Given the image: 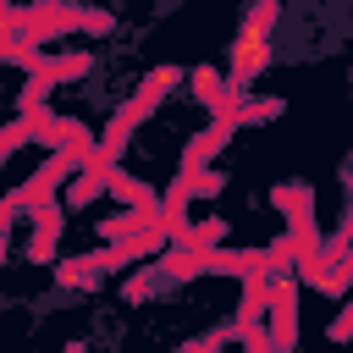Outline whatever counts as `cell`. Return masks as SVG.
<instances>
[{
  "label": "cell",
  "instance_id": "5b68a950",
  "mask_svg": "<svg viewBox=\"0 0 353 353\" xmlns=\"http://www.w3.org/2000/svg\"><path fill=\"white\" fill-rule=\"evenodd\" d=\"M232 132H237V121H232V116L210 121V127H204V132L188 143V154H182V176H188V171H199V165H210V160L226 149V138H232Z\"/></svg>",
  "mask_w": 353,
  "mask_h": 353
},
{
  "label": "cell",
  "instance_id": "277c9868",
  "mask_svg": "<svg viewBox=\"0 0 353 353\" xmlns=\"http://www.w3.org/2000/svg\"><path fill=\"white\" fill-rule=\"evenodd\" d=\"M270 314H276V331H270V347H292L298 342V287L292 281H276L270 276Z\"/></svg>",
  "mask_w": 353,
  "mask_h": 353
},
{
  "label": "cell",
  "instance_id": "30bf717a",
  "mask_svg": "<svg viewBox=\"0 0 353 353\" xmlns=\"http://www.w3.org/2000/svg\"><path fill=\"white\" fill-rule=\"evenodd\" d=\"M221 171H210V165H199V171H188V188H193V199H215L221 193Z\"/></svg>",
  "mask_w": 353,
  "mask_h": 353
},
{
  "label": "cell",
  "instance_id": "4fadbf2b",
  "mask_svg": "<svg viewBox=\"0 0 353 353\" xmlns=\"http://www.w3.org/2000/svg\"><path fill=\"white\" fill-rule=\"evenodd\" d=\"M347 336H353V303H347V309L331 320V342H347Z\"/></svg>",
  "mask_w": 353,
  "mask_h": 353
},
{
  "label": "cell",
  "instance_id": "7c38bea8",
  "mask_svg": "<svg viewBox=\"0 0 353 353\" xmlns=\"http://www.w3.org/2000/svg\"><path fill=\"white\" fill-rule=\"evenodd\" d=\"M44 94H50V83H44V77H28V88H22V110L44 105Z\"/></svg>",
  "mask_w": 353,
  "mask_h": 353
},
{
  "label": "cell",
  "instance_id": "5bb4252c",
  "mask_svg": "<svg viewBox=\"0 0 353 353\" xmlns=\"http://www.w3.org/2000/svg\"><path fill=\"white\" fill-rule=\"evenodd\" d=\"M121 298H127V303H143V298H149V276H132V281L121 287Z\"/></svg>",
  "mask_w": 353,
  "mask_h": 353
},
{
  "label": "cell",
  "instance_id": "9c48e42d",
  "mask_svg": "<svg viewBox=\"0 0 353 353\" xmlns=\"http://www.w3.org/2000/svg\"><path fill=\"white\" fill-rule=\"evenodd\" d=\"M28 138H33V132H28V116H17L11 127H0V165H6V160H11V154L28 143Z\"/></svg>",
  "mask_w": 353,
  "mask_h": 353
},
{
  "label": "cell",
  "instance_id": "8992f818",
  "mask_svg": "<svg viewBox=\"0 0 353 353\" xmlns=\"http://www.w3.org/2000/svg\"><path fill=\"white\" fill-rule=\"evenodd\" d=\"M88 66H94V55H88V50H72V55H39V61H33L28 72H33V77H44V83L55 88V83L88 77Z\"/></svg>",
  "mask_w": 353,
  "mask_h": 353
},
{
  "label": "cell",
  "instance_id": "6da1fadb",
  "mask_svg": "<svg viewBox=\"0 0 353 353\" xmlns=\"http://www.w3.org/2000/svg\"><path fill=\"white\" fill-rule=\"evenodd\" d=\"M276 17L281 6L276 0H254L243 28H237V44H232V77L237 83H254L265 66H270V33H276Z\"/></svg>",
  "mask_w": 353,
  "mask_h": 353
},
{
  "label": "cell",
  "instance_id": "3957f363",
  "mask_svg": "<svg viewBox=\"0 0 353 353\" xmlns=\"http://www.w3.org/2000/svg\"><path fill=\"white\" fill-rule=\"evenodd\" d=\"M77 160H83L77 149H55V154H50V160H44V165H39V171H33V176L17 188V193H22V204H39V199L61 193V188H66V176L77 171Z\"/></svg>",
  "mask_w": 353,
  "mask_h": 353
},
{
  "label": "cell",
  "instance_id": "7a4b0ae2",
  "mask_svg": "<svg viewBox=\"0 0 353 353\" xmlns=\"http://www.w3.org/2000/svg\"><path fill=\"white\" fill-rule=\"evenodd\" d=\"M33 210V243H28V259L33 265H50L55 259V248H61V226H66V210H61V199L50 193V199H39V204H28Z\"/></svg>",
  "mask_w": 353,
  "mask_h": 353
},
{
  "label": "cell",
  "instance_id": "52a82bcc",
  "mask_svg": "<svg viewBox=\"0 0 353 353\" xmlns=\"http://www.w3.org/2000/svg\"><path fill=\"white\" fill-rule=\"evenodd\" d=\"M110 193L127 204V210H160V199L143 188V182H132V176H121V171H110Z\"/></svg>",
  "mask_w": 353,
  "mask_h": 353
},
{
  "label": "cell",
  "instance_id": "8fae6325",
  "mask_svg": "<svg viewBox=\"0 0 353 353\" xmlns=\"http://www.w3.org/2000/svg\"><path fill=\"white\" fill-rule=\"evenodd\" d=\"M232 336H237V325H215V331H204V336L182 342V353H199V347H221V342H232Z\"/></svg>",
  "mask_w": 353,
  "mask_h": 353
},
{
  "label": "cell",
  "instance_id": "ba28073f",
  "mask_svg": "<svg viewBox=\"0 0 353 353\" xmlns=\"http://www.w3.org/2000/svg\"><path fill=\"white\" fill-rule=\"evenodd\" d=\"M270 116H281V99L270 94V99H243L237 110H232V121L243 127V121H270Z\"/></svg>",
  "mask_w": 353,
  "mask_h": 353
}]
</instances>
